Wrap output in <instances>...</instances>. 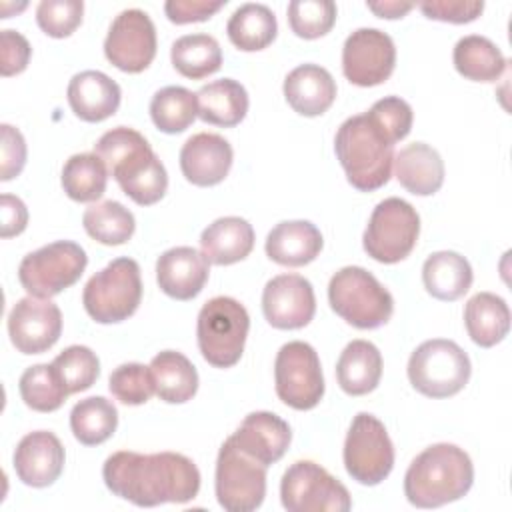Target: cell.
Instances as JSON below:
<instances>
[{
    "mask_svg": "<svg viewBox=\"0 0 512 512\" xmlns=\"http://www.w3.org/2000/svg\"><path fill=\"white\" fill-rule=\"evenodd\" d=\"M470 358L454 342L432 338L422 342L408 360V380L428 398H448L458 394L470 380Z\"/></svg>",
    "mask_w": 512,
    "mask_h": 512,
    "instance_id": "obj_8",
    "label": "cell"
},
{
    "mask_svg": "<svg viewBox=\"0 0 512 512\" xmlns=\"http://www.w3.org/2000/svg\"><path fill=\"white\" fill-rule=\"evenodd\" d=\"M336 378L350 396H364L376 390L382 378L380 350L368 340L348 342L336 362Z\"/></svg>",
    "mask_w": 512,
    "mask_h": 512,
    "instance_id": "obj_28",
    "label": "cell"
},
{
    "mask_svg": "<svg viewBox=\"0 0 512 512\" xmlns=\"http://www.w3.org/2000/svg\"><path fill=\"white\" fill-rule=\"evenodd\" d=\"M420 234V216L416 208L402 198H386L376 204L366 224L362 246L370 258L382 264L404 260L416 246Z\"/></svg>",
    "mask_w": 512,
    "mask_h": 512,
    "instance_id": "obj_9",
    "label": "cell"
},
{
    "mask_svg": "<svg viewBox=\"0 0 512 512\" xmlns=\"http://www.w3.org/2000/svg\"><path fill=\"white\" fill-rule=\"evenodd\" d=\"M104 54L110 64L128 74L146 70L156 56V28L140 8L122 10L110 24Z\"/></svg>",
    "mask_w": 512,
    "mask_h": 512,
    "instance_id": "obj_15",
    "label": "cell"
},
{
    "mask_svg": "<svg viewBox=\"0 0 512 512\" xmlns=\"http://www.w3.org/2000/svg\"><path fill=\"white\" fill-rule=\"evenodd\" d=\"M82 224L90 238L106 246L128 242L136 230L134 214L116 200L90 204L82 214Z\"/></svg>",
    "mask_w": 512,
    "mask_h": 512,
    "instance_id": "obj_38",
    "label": "cell"
},
{
    "mask_svg": "<svg viewBox=\"0 0 512 512\" xmlns=\"http://www.w3.org/2000/svg\"><path fill=\"white\" fill-rule=\"evenodd\" d=\"M472 482L470 456L456 444L438 442L410 462L404 474V494L416 508H438L466 496Z\"/></svg>",
    "mask_w": 512,
    "mask_h": 512,
    "instance_id": "obj_3",
    "label": "cell"
},
{
    "mask_svg": "<svg viewBox=\"0 0 512 512\" xmlns=\"http://www.w3.org/2000/svg\"><path fill=\"white\" fill-rule=\"evenodd\" d=\"M156 394L168 404H184L198 390V372L194 364L176 350H162L150 362Z\"/></svg>",
    "mask_w": 512,
    "mask_h": 512,
    "instance_id": "obj_32",
    "label": "cell"
},
{
    "mask_svg": "<svg viewBox=\"0 0 512 512\" xmlns=\"http://www.w3.org/2000/svg\"><path fill=\"white\" fill-rule=\"evenodd\" d=\"M86 264L88 256L80 244L58 240L26 254L18 266V280L30 296L52 298L76 284Z\"/></svg>",
    "mask_w": 512,
    "mask_h": 512,
    "instance_id": "obj_10",
    "label": "cell"
},
{
    "mask_svg": "<svg viewBox=\"0 0 512 512\" xmlns=\"http://www.w3.org/2000/svg\"><path fill=\"white\" fill-rule=\"evenodd\" d=\"M216 500L228 512H252L266 496V466L238 450L230 438L218 450Z\"/></svg>",
    "mask_w": 512,
    "mask_h": 512,
    "instance_id": "obj_13",
    "label": "cell"
},
{
    "mask_svg": "<svg viewBox=\"0 0 512 512\" xmlns=\"http://www.w3.org/2000/svg\"><path fill=\"white\" fill-rule=\"evenodd\" d=\"M0 204H2V232H0L2 238L22 234L28 224L26 204L12 194H2Z\"/></svg>",
    "mask_w": 512,
    "mask_h": 512,
    "instance_id": "obj_50",
    "label": "cell"
},
{
    "mask_svg": "<svg viewBox=\"0 0 512 512\" xmlns=\"http://www.w3.org/2000/svg\"><path fill=\"white\" fill-rule=\"evenodd\" d=\"M102 478L114 496L142 508L166 502L184 504L200 490V470L178 452H114L102 466Z\"/></svg>",
    "mask_w": 512,
    "mask_h": 512,
    "instance_id": "obj_1",
    "label": "cell"
},
{
    "mask_svg": "<svg viewBox=\"0 0 512 512\" xmlns=\"http://www.w3.org/2000/svg\"><path fill=\"white\" fill-rule=\"evenodd\" d=\"M8 334L22 354L50 350L62 334V312L50 298H20L8 314Z\"/></svg>",
    "mask_w": 512,
    "mask_h": 512,
    "instance_id": "obj_17",
    "label": "cell"
},
{
    "mask_svg": "<svg viewBox=\"0 0 512 512\" xmlns=\"http://www.w3.org/2000/svg\"><path fill=\"white\" fill-rule=\"evenodd\" d=\"M470 262L452 250H440L430 254L422 266V282L430 296L444 302L462 298L472 286Z\"/></svg>",
    "mask_w": 512,
    "mask_h": 512,
    "instance_id": "obj_29",
    "label": "cell"
},
{
    "mask_svg": "<svg viewBox=\"0 0 512 512\" xmlns=\"http://www.w3.org/2000/svg\"><path fill=\"white\" fill-rule=\"evenodd\" d=\"M280 500L288 512H348V488L312 460L294 462L282 476Z\"/></svg>",
    "mask_w": 512,
    "mask_h": 512,
    "instance_id": "obj_12",
    "label": "cell"
},
{
    "mask_svg": "<svg viewBox=\"0 0 512 512\" xmlns=\"http://www.w3.org/2000/svg\"><path fill=\"white\" fill-rule=\"evenodd\" d=\"M226 0L210 2V0H168L164 4V12L170 22L174 24H190V22H204L212 18Z\"/></svg>",
    "mask_w": 512,
    "mask_h": 512,
    "instance_id": "obj_49",
    "label": "cell"
},
{
    "mask_svg": "<svg viewBox=\"0 0 512 512\" xmlns=\"http://www.w3.org/2000/svg\"><path fill=\"white\" fill-rule=\"evenodd\" d=\"M0 44H2V76H14L26 70L32 48L30 42L16 30H2L0 32Z\"/></svg>",
    "mask_w": 512,
    "mask_h": 512,
    "instance_id": "obj_48",
    "label": "cell"
},
{
    "mask_svg": "<svg viewBox=\"0 0 512 512\" xmlns=\"http://www.w3.org/2000/svg\"><path fill=\"white\" fill-rule=\"evenodd\" d=\"M202 254L210 264L228 266L244 260L254 248V228L240 216H224L202 230Z\"/></svg>",
    "mask_w": 512,
    "mask_h": 512,
    "instance_id": "obj_27",
    "label": "cell"
},
{
    "mask_svg": "<svg viewBox=\"0 0 512 512\" xmlns=\"http://www.w3.org/2000/svg\"><path fill=\"white\" fill-rule=\"evenodd\" d=\"M196 100L198 118L222 128L240 124L248 112V92L234 78L208 82L196 92Z\"/></svg>",
    "mask_w": 512,
    "mask_h": 512,
    "instance_id": "obj_30",
    "label": "cell"
},
{
    "mask_svg": "<svg viewBox=\"0 0 512 512\" xmlns=\"http://www.w3.org/2000/svg\"><path fill=\"white\" fill-rule=\"evenodd\" d=\"M418 8L430 20L466 24V22L476 20L482 14L484 2H478V0H432V2H422Z\"/></svg>",
    "mask_w": 512,
    "mask_h": 512,
    "instance_id": "obj_46",
    "label": "cell"
},
{
    "mask_svg": "<svg viewBox=\"0 0 512 512\" xmlns=\"http://www.w3.org/2000/svg\"><path fill=\"white\" fill-rule=\"evenodd\" d=\"M122 192L140 206H152L166 194L168 174L148 140L134 128L118 126L104 132L94 144Z\"/></svg>",
    "mask_w": 512,
    "mask_h": 512,
    "instance_id": "obj_2",
    "label": "cell"
},
{
    "mask_svg": "<svg viewBox=\"0 0 512 512\" xmlns=\"http://www.w3.org/2000/svg\"><path fill=\"white\" fill-rule=\"evenodd\" d=\"M52 366L66 386L68 394H76L82 390H88L98 374H100V360L96 352H92L88 346L72 344L64 348L54 360Z\"/></svg>",
    "mask_w": 512,
    "mask_h": 512,
    "instance_id": "obj_41",
    "label": "cell"
},
{
    "mask_svg": "<svg viewBox=\"0 0 512 512\" xmlns=\"http://www.w3.org/2000/svg\"><path fill=\"white\" fill-rule=\"evenodd\" d=\"M328 302L342 320L360 330L384 326L394 312L388 288L362 266H344L330 278Z\"/></svg>",
    "mask_w": 512,
    "mask_h": 512,
    "instance_id": "obj_5",
    "label": "cell"
},
{
    "mask_svg": "<svg viewBox=\"0 0 512 512\" xmlns=\"http://www.w3.org/2000/svg\"><path fill=\"white\" fill-rule=\"evenodd\" d=\"M368 10H372L376 16L380 18H388V20H394V18H402L406 16L414 4L412 2H396V0H384V2H366Z\"/></svg>",
    "mask_w": 512,
    "mask_h": 512,
    "instance_id": "obj_51",
    "label": "cell"
},
{
    "mask_svg": "<svg viewBox=\"0 0 512 512\" xmlns=\"http://www.w3.org/2000/svg\"><path fill=\"white\" fill-rule=\"evenodd\" d=\"M108 388L112 396L126 406H140L156 394L150 366L140 362H126L114 368L108 378Z\"/></svg>",
    "mask_w": 512,
    "mask_h": 512,
    "instance_id": "obj_43",
    "label": "cell"
},
{
    "mask_svg": "<svg viewBox=\"0 0 512 512\" xmlns=\"http://www.w3.org/2000/svg\"><path fill=\"white\" fill-rule=\"evenodd\" d=\"M322 234L308 220H284L266 236V254L280 266L298 268L316 260L322 250Z\"/></svg>",
    "mask_w": 512,
    "mask_h": 512,
    "instance_id": "obj_25",
    "label": "cell"
},
{
    "mask_svg": "<svg viewBox=\"0 0 512 512\" xmlns=\"http://www.w3.org/2000/svg\"><path fill=\"white\" fill-rule=\"evenodd\" d=\"M142 278L134 258L122 256L96 272L84 286L82 304L98 324L128 320L140 306Z\"/></svg>",
    "mask_w": 512,
    "mask_h": 512,
    "instance_id": "obj_7",
    "label": "cell"
},
{
    "mask_svg": "<svg viewBox=\"0 0 512 512\" xmlns=\"http://www.w3.org/2000/svg\"><path fill=\"white\" fill-rule=\"evenodd\" d=\"M68 104L84 122H102L116 114L120 106V86L100 70H84L68 82Z\"/></svg>",
    "mask_w": 512,
    "mask_h": 512,
    "instance_id": "obj_23",
    "label": "cell"
},
{
    "mask_svg": "<svg viewBox=\"0 0 512 512\" xmlns=\"http://www.w3.org/2000/svg\"><path fill=\"white\" fill-rule=\"evenodd\" d=\"M234 152L226 138L214 132L190 136L180 150V170L194 186H216L232 168Z\"/></svg>",
    "mask_w": 512,
    "mask_h": 512,
    "instance_id": "obj_20",
    "label": "cell"
},
{
    "mask_svg": "<svg viewBox=\"0 0 512 512\" xmlns=\"http://www.w3.org/2000/svg\"><path fill=\"white\" fill-rule=\"evenodd\" d=\"M336 4L332 0H292L288 4V24L304 40L328 34L336 22Z\"/></svg>",
    "mask_w": 512,
    "mask_h": 512,
    "instance_id": "obj_42",
    "label": "cell"
},
{
    "mask_svg": "<svg viewBox=\"0 0 512 512\" xmlns=\"http://www.w3.org/2000/svg\"><path fill=\"white\" fill-rule=\"evenodd\" d=\"M284 98L302 116H320L336 100L332 74L318 64H300L284 78Z\"/></svg>",
    "mask_w": 512,
    "mask_h": 512,
    "instance_id": "obj_24",
    "label": "cell"
},
{
    "mask_svg": "<svg viewBox=\"0 0 512 512\" xmlns=\"http://www.w3.org/2000/svg\"><path fill=\"white\" fill-rule=\"evenodd\" d=\"M226 34L238 50L256 52L274 42L278 34V22L266 4L248 2L232 12L226 24Z\"/></svg>",
    "mask_w": 512,
    "mask_h": 512,
    "instance_id": "obj_34",
    "label": "cell"
},
{
    "mask_svg": "<svg viewBox=\"0 0 512 512\" xmlns=\"http://www.w3.org/2000/svg\"><path fill=\"white\" fill-rule=\"evenodd\" d=\"M108 168L94 152L74 154L62 168V188L74 202H96L106 192Z\"/></svg>",
    "mask_w": 512,
    "mask_h": 512,
    "instance_id": "obj_37",
    "label": "cell"
},
{
    "mask_svg": "<svg viewBox=\"0 0 512 512\" xmlns=\"http://www.w3.org/2000/svg\"><path fill=\"white\" fill-rule=\"evenodd\" d=\"M464 326L474 344L490 348L506 338L510 308L504 298L492 292H478L464 306Z\"/></svg>",
    "mask_w": 512,
    "mask_h": 512,
    "instance_id": "obj_31",
    "label": "cell"
},
{
    "mask_svg": "<svg viewBox=\"0 0 512 512\" xmlns=\"http://www.w3.org/2000/svg\"><path fill=\"white\" fill-rule=\"evenodd\" d=\"M368 114L390 136L394 144L410 134L412 120H414L412 106L400 96H386L376 100L368 110Z\"/></svg>",
    "mask_w": 512,
    "mask_h": 512,
    "instance_id": "obj_45",
    "label": "cell"
},
{
    "mask_svg": "<svg viewBox=\"0 0 512 512\" xmlns=\"http://www.w3.org/2000/svg\"><path fill=\"white\" fill-rule=\"evenodd\" d=\"M278 398L294 410H312L324 396V376L316 350L302 340L284 344L274 360Z\"/></svg>",
    "mask_w": 512,
    "mask_h": 512,
    "instance_id": "obj_14",
    "label": "cell"
},
{
    "mask_svg": "<svg viewBox=\"0 0 512 512\" xmlns=\"http://www.w3.org/2000/svg\"><path fill=\"white\" fill-rule=\"evenodd\" d=\"M150 116L166 134L184 132L198 116L196 94L184 86H164L150 100Z\"/></svg>",
    "mask_w": 512,
    "mask_h": 512,
    "instance_id": "obj_39",
    "label": "cell"
},
{
    "mask_svg": "<svg viewBox=\"0 0 512 512\" xmlns=\"http://www.w3.org/2000/svg\"><path fill=\"white\" fill-rule=\"evenodd\" d=\"M64 446L56 434L36 430L26 434L14 450V470L18 480L32 488L54 484L64 470Z\"/></svg>",
    "mask_w": 512,
    "mask_h": 512,
    "instance_id": "obj_19",
    "label": "cell"
},
{
    "mask_svg": "<svg viewBox=\"0 0 512 512\" xmlns=\"http://www.w3.org/2000/svg\"><path fill=\"white\" fill-rule=\"evenodd\" d=\"M18 390L24 404L36 412H54L68 398V390L52 364H34L26 368L20 376Z\"/></svg>",
    "mask_w": 512,
    "mask_h": 512,
    "instance_id": "obj_40",
    "label": "cell"
},
{
    "mask_svg": "<svg viewBox=\"0 0 512 512\" xmlns=\"http://www.w3.org/2000/svg\"><path fill=\"white\" fill-rule=\"evenodd\" d=\"M82 14V0H42L36 8V22L44 34L66 38L82 24Z\"/></svg>",
    "mask_w": 512,
    "mask_h": 512,
    "instance_id": "obj_44",
    "label": "cell"
},
{
    "mask_svg": "<svg viewBox=\"0 0 512 512\" xmlns=\"http://www.w3.org/2000/svg\"><path fill=\"white\" fill-rule=\"evenodd\" d=\"M334 150L356 190L374 192L390 180L394 142L368 112L350 116L340 124Z\"/></svg>",
    "mask_w": 512,
    "mask_h": 512,
    "instance_id": "obj_4",
    "label": "cell"
},
{
    "mask_svg": "<svg viewBox=\"0 0 512 512\" xmlns=\"http://www.w3.org/2000/svg\"><path fill=\"white\" fill-rule=\"evenodd\" d=\"M344 466L352 480L376 486L394 468V444L384 424L368 412H358L344 440Z\"/></svg>",
    "mask_w": 512,
    "mask_h": 512,
    "instance_id": "obj_11",
    "label": "cell"
},
{
    "mask_svg": "<svg viewBox=\"0 0 512 512\" xmlns=\"http://www.w3.org/2000/svg\"><path fill=\"white\" fill-rule=\"evenodd\" d=\"M230 440L238 450L268 468L286 454L292 442V430L288 422L274 412L258 410L242 420Z\"/></svg>",
    "mask_w": 512,
    "mask_h": 512,
    "instance_id": "obj_21",
    "label": "cell"
},
{
    "mask_svg": "<svg viewBox=\"0 0 512 512\" xmlns=\"http://www.w3.org/2000/svg\"><path fill=\"white\" fill-rule=\"evenodd\" d=\"M250 330L248 310L230 296L210 298L198 312L196 338L202 358L214 368L234 366Z\"/></svg>",
    "mask_w": 512,
    "mask_h": 512,
    "instance_id": "obj_6",
    "label": "cell"
},
{
    "mask_svg": "<svg viewBox=\"0 0 512 512\" xmlns=\"http://www.w3.org/2000/svg\"><path fill=\"white\" fill-rule=\"evenodd\" d=\"M262 312L278 330H298L310 324L316 312V296L310 280L300 274H280L262 290Z\"/></svg>",
    "mask_w": 512,
    "mask_h": 512,
    "instance_id": "obj_18",
    "label": "cell"
},
{
    "mask_svg": "<svg viewBox=\"0 0 512 512\" xmlns=\"http://www.w3.org/2000/svg\"><path fill=\"white\" fill-rule=\"evenodd\" d=\"M118 426V410L104 396H90L74 404L70 412V428L74 438L84 446L106 442Z\"/></svg>",
    "mask_w": 512,
    "mask_h": 512,
    "instance_id": "obj_36",
    "label": "cell"
},
{
    "mask_svg": "<svg viewBox=\"0 0 512 512\" xmlns=\"http://www.w3.org/2000/svg\"><path fill=\"white\" fill-rule=\"evenodd\" d=\"M210 276V262L192 246H174L156 262L160 290L174 300L196 298Z\"/></svg>",
    "mask_w": 512,
    "mask_h": 512,
    "instance_id": "obj_22",
    "label": "cell"
},
{
    "mask_svg": "<svg viewBox=\"0 0 512 512\" xmlns=\"http://www.w3.org/2000/svg\"><path fill=\"white\" fill-rule=\"evenodd\" d=\"M394 66V40L378 28H358L342 46V72L356 86L368 88L386 82Z\"/></svg>",
    "mask_w": 512,
    "mask_h": 512,
    "instance_id": "obj_16",
    "label": "cell"
},
{
    "mask_svg": "<svg viewBox=\"0 0 512 512\" xmlns=\"http://www.w3.org/2000/svg\"><path fill=\"white\" fill-rule=\"evenodd\" d=\"M454 68L472 82H496L506 70V58L500 48L486 36H462L452 52Z\"/></svg>",
    "mask_w": 512,
    "mask_h": 512,
    "instance_id": "obj_33",
    "label": "cell"
},
{
    "mask_svg": "<svg viewBox=\"0 0 512 512\" xmlns=\"http://www.w3.org/2000/svg\"><path fill=\"white\" fill-rule=\"evenodd\" d=\"M394 176L410 194L432 196L444 184V162L436 148L412 142L394 154Z\"/></svg>",
    "mask_w": 512,
    "mask_h": 512,
    "instance_id": "obj_26",
    "label": "cell"
},
{
    "mask_svg": "<svg viewBox=\"0 0 512 512\" xmlns=\"http://www.w3.org/2000/svg\"><path fill=\"white\" fill-rule=\"evenodd\" d=\"M2 168H0V180L8 182L14 176H18L26 164V140L22 132L10 124H2Z\"/></svg>",
    "mask_w": 512,
    "mask_h": 512,
    "instance_id": "obj_47",
    "label": "cell"
},
{
    "mask_svg": "<svg viewBox=\"0 0 512 512\" xmlns=\"http://www.w3.org/2000/svg\"><path fill=\"white\" fill-rule=\"evenodd\" d=\"M172 66L190 80H202L222 66V48L210 34H186L170 48Z\"/></svg>",
    "mask_w": 512,
    "mask_h": 512,
    "instance_id": "obj_35",
    "label": "cell"
}]
</instances>
